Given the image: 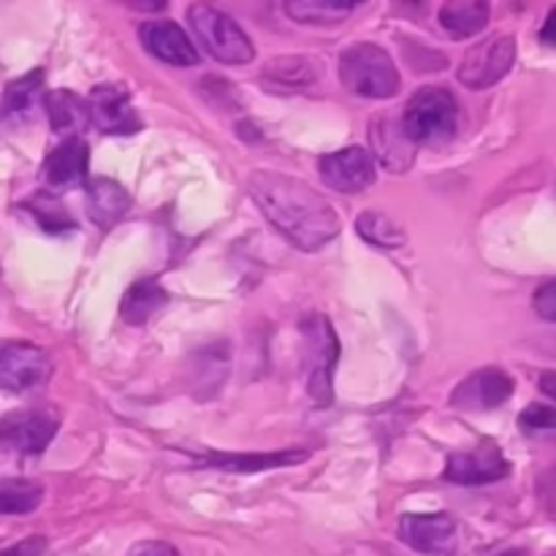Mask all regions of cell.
<instances>
[{
    "label": "cell",
    "instance_id": "obj_14",
    "mask_svg": "<svg viewBox=\"0 0 556 556\" xmlns=\"http://www.w3.org/2000/svg\"><path fill=\"white\" fill-rule=\"evenodd\" d=\"M139 36L147 52L161 63L174 65V68H190L199 63V52L177 22L150 20L139 27Z\"/></svg>",
    "mask_w": 556,
    "mask_h": 556
},
{
    "label": "cell",
    "instance_id": "obj_12",
    "mask_svg": "<svg viewBox=\"0 0 556 556\" xmlns=\"http://www.w3.org/2000/svg\"><path fill=\"white\" fill-rule=\"evenodd\" d=\"M87 112H90V123L101 134L130 136L141 130V119L130 103L128 90L119 85L92 87L90 98H87Z\"/></svg>",
    "mask_w": 556,
    "mask_h": 556
},
{
    "label": "cell",
    "instance_id": "obj_1",
    "mask_svg": "<svg viewBox=\"0 0 556 556\" xmlns=\"http://www.w3.org/2000/svg\"><path fill=\"white\" fill-rule=\"evenodd\" d=\"M248 190L266 220L293 248L315 253L340 233V217L334 206L302 179L277 172H253Z\"/></svg>",
    "mask_w": 556,
    "mask_h": 556
},
{
    "label": "cell",
    "instance_id": "obj_18",
    "mask_svg": "<svg viewBox=\"0 0 556 556\" xmlns=\"http://www.w3.org/2000/svg\"><path fill=\"white\" fill-rule=\"evenodd\" d=\"M130 193L114 179H92L87 182V215L98 228H114L130 212Z\"/></svg>",
    "mask_w": 556,
    "mask_h": 556
},
{
    "label": "cell",
    "instance_id": "obj_21",
    "mask_svg": "<svg viewBox=\"0 0 556 556\" xmlns=\"http://www.w3.org/2000/svg\"><path fill=\"white\" fill-rule=\"evenodd\" d=\"M440 25L451 38H472L489 25V3L483 0H456L440 9Z\"/></svg>",
    "mask_w": 556,
    "mask_h": 556
},
{
    "label": "cell",
    "instance_id": "obj_3",
    "mask_svg": "<svg viewBox=\"0 0 556 556\" xmlns=\"http://www.w3.org/2000/svg\"><path fill=\"white\" fill-rule=\"evenodd\" d=\"M459 123V106L451 90L443 87H421L407 101L402 130L413 144H434L454 136Z\"/></svg>",
    "mask_w": 556,
    "mask_h": 556
},
{
    "label": "cell",
    "instance_id": "obj_20",
    "mask_svg": "<svg viewBox=\"0 0 556 556\" xmlns=\"http://www.w3.org/2000/svg\"><path fill=\"white\" fill-rule=\"evenodd\" d=\"M168 304L166 288L157 280H136L134 286L125 291L123 302H119V315H123L125 324L130 326H144L157 309H163Z\"/></svg>",
    "mask_w": 556,
    "mask_h": 556
},
{
    "label": "cell",
    "instance_id": "obj_33",
    "mask_svg": "<svg viewBox=\"0 0 556 556\" xmlns=\"http://www.w3.org/2000/svg\"><path fill=\"white\" fill-rule=\"evenodd\" d=\"M541 391L546 396H552V400H556V372L541 375Z\"/></svg>",
    "mask_w": 556,
    "mask_h": 556
},
{
    "label": "cell",
    "instance_id": "obj_22",
    "mask_svg": "<svg viewBox=\"0 0 556 556\" xmlns=\"http://www.w3.org/2000/svg\"><path fill=\"white\" fill-rule=\"evenodd\" d=\"M43 98V71H30L11 81L3 92L5 117H27L38 109Z\"/></svg>",
    "mask_w": 556,
    "mask_h": 556
},
{
    "label": "cell",
    "instance_id": "obj_24",
    "mask_svg": "<svg viewBox=\"0 0 556 556\" xmlns=\"http://www.w3.org/2000/svg\"><path fill=\"white\" fill-rule=\"evenodd\" d=\"M356 9L353 3L342 0H291L286 3V14L304 25H337Z\"/></svg>",
    "mask_w": 556,
    "mask_h": 556
},
{
    "label": "cell",
    "instance_id": "obj_31",
    "mask_svg": "<svg viewBox=\"0 0 556 556\" xmlns=\"http://www.w3.org/2000/svg\"><path fill=\"white\" fill-rule=\"evenodd\" d=\"M128 556H182L174 546L161 541H150V543H139L136 548H130Z\"/></svg>",
    "mask_w": 556,
    "mask_h": 556
},
{
    "label": "cell",
    "instance_id": "obj_26",
    "mask_svg": "<svg viewBox=\"0 0 556 556\" xmlns=\"http://www.w3.org/2000/svg\"><path fill=\"white\" fill-rule=\"evenodd\" d=\"M43 489L22 478H0V516L3 514H30L41 505Z\"/></svg>",
    "mask_w": 556,
    "mask_h": 556
},
{
    "label": "cell",
    "instance_id": "obj_27",
    "mask_svg": "<svg viewBox=\"0 0 556 556\" xmlns=\"http://www.w3.org/2000/svg\"><path fill=\"white\" fill-rule=\"evenodd\" d=\"M30 212L38 220V226L47 228V231L52 233H63L68 231V228H74V220H71V215L65 212V206L47 193H38L36 199L30 201Z\"/></svg>",
    "mask_w": 556,
    "mask_h": 556
},
{
    "label": "cell",
    "instance_id": "obj_25",
    "mask_svg": "<svg viewBox=\"0 0 556 556\" xmlns=\"http://www.w3.org/2000/svg\"><path fill=\"white\" fill-rule=\"evenodd\" d=\"M356 231L362 233V239H367L369 244H378V248L394 250L402 248L407 242V233L402 231V226L396 220H391L383 212H362L356 220Z\"/></svg>",
    "mask_w": 556,
    "mask_h": 556
},
{
    "label": "cell",
    "instance_id": "obj_11",
    "mask_svg": "<svg viewBox=\"0 0 556 556\" xmlns=\"http://www.w3.org/2000/svg\"><path fill=\"white\" fill-rule=\"evenodd\" d=\"M514 396V378L500 367H483L462 380L451 394V407L465 413H486Z\"/></svg>",
    "mask_w": 556,
    "mask_h": 556
},
{
    "label": "cell",
    "instance_id": "obj_30",
    "mask_svg": "<svg viewBox=\"0 0 556 556\" xmlns=\"http://www.w3.org/2000/svg\"><path fill=\"white\" fill-rule=\"evenodd\" d=\"M43 552H47V538H27V541L0 552V556H41Z\"/></svg>",
    "mask_w": 556,
    "mask_h": 556
},
{
    "label": "cell",
    "instance_id": "obj_6",
    "mask_svg": "<svg viewBox=\"0 0 556 556\" xmlns=\"http://www.w3.org/2000/svg\"><path fill=\"white\" fill-rule=\"evenodd\" d=\"M52 378V358L33 342H0V389L30 391Z\"/></svg>",
    "mask_w": 556,
    "mask_h": 556
},
{
    "label": "cell",
    "instance_id": "obj_23",
    "mask_svg": "<svg viewBox=\"0 0 556 556\" xmlns=\"http://www.w3.org/2000/svg\"><path fill=\"white\" fill-rule=\"evenodd\" d=\"M307 459L304 451H286V454H210V465L223 467V470L233 472H255V470H269V467H286L299 465Z\"/></svg>",
    "mask_w": 556,
    "mask_h": 556
},
{
    "label": "cell",
    "instance_id": "obj_16",
    "mask_svg": "<svg viewBox=\"0 0 556 556\" xmlns=\"http://www.w3.org/2000/svg\"><path fill=\"white\" fill-rule=\"evenodd\" d=\"M87 166H90V150L85 139H65L43 161V179L52 188H79L87 179Z\"/></svg>",
    "mask_w": 556,
    "mask_h": 556
},
{
    "label": "cell",
    "instance_id": "obj_15",
    "mask_svg": "<svg viewBox=\"0 0 556 556\" xmlns=\"http://www.w3.org/2000/svg\"><path fill=\"white\" fill-rule=\"evenodd\" d=\"M369 144H372L375 157L386 172L402 174L416 161V144L405 136L400 123L391 117H378L369 125Z\"/></svg>",
    "mask_w": 556,
    "mask_h": 556
},
{
    "label": "cell",
    "instance_id": "obj_10",
    "mask_svg": "<svg viewBox=\"0 0 556 556\" xmlns=\"http://www.w3.org/2000/svg\"><path fill=\"white\" fill-rule=\"evenodd\" d=\"M60 418L49 410L9 413L0 421V443L22 456H38L58 434Z\"/></svg>",
    "mask_w": 556,
    "mask_h": 556
},
{
    "label": "cell",
    "instance_id": "obj_32",
    "mask_svg": "<svg viewBox=\"0 0 556 556\" xmlns=\"http://www.w3.org/2000/svg\"><path fill=\"white\" fill-rule=\"evenodd\" d=\"M541 41L546 43V47H556V9L548 11L546 22H543V27H541Z\"/></svg>",
    "mask_w": 556,
    "mask_h": 556
},
{
    "label": "cell",
    "instance_id": "obj_7",
    "mask_svg": "<svg viewBox=\"0 0 556 556\" xmlns=\"http://www.w3.org/2000/svg\"><path fill=\"white\" fill-rule=\"evenodd\" d=\"M304 337L309 345V394H313L315 405H329L331 402V375H334L337 358H340V342H337L334 329H331L329 318L324 315H313L304 320L302 326Z\"/></svg>",
    "mask_w": 556,
    "mask_h": 556
},
{
    "label": "cell",
    "instance_id": "obj_34",
    "mask_svg": "<svg viewBox=\"0 0 556 556\" xmlns=\"http://www.w3.org/2000/svg\"><path fill=\"white\" fill-rule=\"evenodd\" d=\"M503 556H525V552H508V554H503Z\"/></svg>",
    "mask_w": 556,
    "mask_h": 556
},
{
    "label": "cell",
    "instance_id": "obj_28",
    "mask_svg": "<svg viewBox=\"0 0 556 556\" xmlns=\"http://www.w3.org/2000/svg\"><path fill=\"white\" fill-rule=\"evenodd\" d=\"M525 432H556V410L548 405H530L519 416Z\"/></svg>",
    "mask_w": 556,
    "mask_h": 556
},
{
    "label": "cell",
    "instance_id": "obj_5",
    "mask_svg": "<svg viewBox=\"0 0 556 556\" xmlns=\"http://www.w3.org/2000/svg\"><path fill=\"white\" fill-rule=\"evenodd\" d=\"M516 63V38L500 36L486 38L481 43H472L465 52L459 65V81L470 90H489L500 79L510 74Z\"/></svg>",
    "mask_w": 556,
    "mask_h": 556
},
{
    "label": "cell",
    "instance_id": "obj_4",
    "mask_svg": "<svg viewBox=\"0 0 556 556\" xmlns=\"http://www.w3.org/2000/svg\"><path fill=\"white\" fill-rule=\"evenodd\" d=\"M188 22L193 27L195 38L204 43L206 52L215 60L228 65H244L255 58V49L250 43L248 33L237 25L228 14L212 5L195 3L188 9Z\"/></svg>",
    "mask_w": 556,
    "mask_h": 556
},
{
    "label": "cell",
    "instance_id": "obj_29",
    "mask_svg": "<svg viewBox=\"0 0 556 556\" xmlns=\"http://www.w3.org/2000/svg\"><path fill=\"white\" fill-rule=\"evenodd\" d=\"M532 302H535V313L541 315L543 320L556 324V280L543 282L535 291V299H532Z\"/></svg>",
    "mask_w": 556,
    "mask_h": 556
},
{
    "label": "cell",
    "instance_id": "obj_19",
    "mask_svg": "<svg viewBox=\"0 0 556 556\" xmlns=\"http://www.w3.org/2000/svg\"><path fill=\"white\" fill-rule=\"evenodd\" d=\"M43 103H47V114L54 134H63L65 139H81V130L90 125L87 101H81L79 96L68 90H58L49 92Z\"/></svg>",
    "mask_w": 556,
    "mask_h": 556
},
{
    "label": "cell",
    "instance_id": "obj_2",
    "mask_svg": "<svg viewBox=\"0 0 556 556\" xmlns=\"http://www.w3.org/2000/svg\"><path fill=\"white\" fill-rule=\"evenodd\" d=\"M340 79L362 98H394L400 92V71L386 49L378 43L358 41L340 54Z\"/></svg>",
    "mask_w": 556,
    "mask_h": 556
},
{
    "label": "cell",
    "instance_id": "obj_9",
    "mask_svg": "<svg viewBox=\"0 0 556 556\" xmlns=\"http://www.w3.org/2000/svg\"><path fill=\"white\" fill-rule=\"evenodd\" d=\"M400 538L418 554L451 556L459 546V527L448 514H407L400 521Z\"/></svg>",
    "mask_w": 556,
    "mask_h": 556
},
{
    "label": "cell",
    "instance_id": "obj_13",
    "mask_svg": "<svg viewBox=\"0 0 556 556\" xmlns=\"http://www.w3.org/2000/svg\"><path fill=\"white\" fill-rule=\"evenodd\" d=\"M320 179L337 193H362L375 182V163L364 147H345L318 161Z\"/></svg>",
    "mask_w": 556,
    "mask_h": 556
},
{
    "label": "cell",
    "instance_id": "obj_17",
    "mask_svg": "<svg viewBox=\"0 0 556 556\" xmlns=\"http://www.w3.org/2000/svg\"><path fill=\"white\" fill-rule=\"evenodd\" d=\"M315 79H318V65L309 58H299V54L269 60L261 71V85L269 92H280V96L307 90L315 85Z\"/></svg>",
    "mask_w": 556,
    "mask_h": 556
},
{
    "label": "cell",
    "instance_id": "obj_8",
    "mask_svg": "<svg viewBox=\"0 0 556 556\" xmlns=\"http://www.w3.org/2000/svg\"><path fill=\"white\" fill-rule=\"evenodd\" d=\"M510 476V462L505 459L500 445L494 440H481L472 451H459L448 456L443 478L459 486H483V483H497Z\"/></svg>",
    "mask_w": 556,
    "mask_h": 556
}]
</instances>
